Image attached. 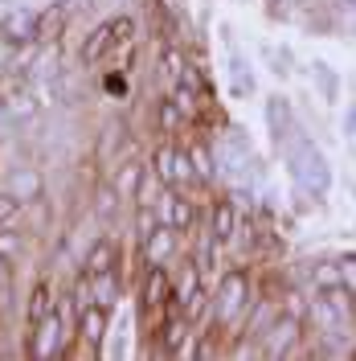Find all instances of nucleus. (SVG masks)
Masks as SVG:
<instances>
[{
  "instance_id": "f257e3e1",
  "label": "nucleus",
  "mask_w": 356,
  "mask_h": 361,
  "mask_svg": "<svg viewBox=\"0 0 356 361\" xmlns=\"http://www.w3.org/2000/svg\"><path fill=\"white\" fill-rule=\"evenodd\" d=\"M287 169H291V180L299 185V193H307L312 202H324L332 193V164L312 140L299 135L295 148H287Z\"/></svg>"
},
{
  "instance_id": "f03ea898",
  "label": "nucleus",
  "mask_w": 356,
  "mask_h": 361,
  "mask_svg": "<svg viewBox=\"0 0 356 361\" xmlns=\"http://www.w3.org/2000/svg\"><path fill=\"white\" fill-rule=\"evenodd\" d=\"M246 304H250V275L246 271H225L222 283H217V292L209 300V312L217 324H234L238 316L246 312Z\"/></svg>"
},
{
  "instance_id": "7ed1b4c3",
  "label": "nucleus",
  "mask_w": 356,
  "mask_h": 361,
  "mask_svg": "<svg viewBox=\"0 0 356 361\" xmlns=\"http://www.w3.org/2000/svg\"><path fill=\"white\" fill-rule=\"evenodd\" d=\"M254 157V148H250V140H246L242 128H229V135H217V144H213V164H217V177L225 180H238L246 169V160Z\"/></svg>"
},
{
  "instance_id": "20e7f679",
  "label": "nucleus",
  "mask_w": 356,
  "mask_h": 361,
  "mask_svg": "<svg viewBox=\"0 0 356 361\" xmlns=\"http://www.w3.org/2000/svg\"><path fill=\"white\" fill-rule=\"evenodd\" d=\"M299 337H303V320L299 316H291V312L274 316L267 324V333H262V353L267 357H291Z\"/></svg>"
},
{
  "instance_id": "39448f33",
  "label": "nucleus",
  "mask_w": 356,
  "mask_h": 361,
  "mask_svg": "<svg viewBox=\"0 0 356 361\" xmlns=\"http://www.w3.org/2000/svg\"><path fill=\"white\" fill-rule=\"evenodd\" d=\"M0 42H8V45H29V42H37V13H33L29 4L8 8V13L0 17Z\"/></svg>"
},
{
  "instance_id": "423d86ee",
  "label": "nucleus",
  "mask_w": 356,
  "mask_h": 361,
  "mask_svg": "<svg viewBox=\"0 0 356 361\" xmlns=\"http://www.w3.org/2000/svg\"><path fill=\"white\" fill-rule=\"evenodd\" d=\"M177 226L160 222L152 234H144V259H148V267H164V263H172L177 259Z\"/></svg>"
},
{
  "instance_id": "0eeeda50",
  "label": "nucleus",
  "mask_w": 356,
  "mask_h": 361,
  "mask_svg": "<svg viewBox=\"0 0 356 361\" xmlns=\"http://www.w3.org/2000/svg\"><path fill=\"white\" fill-rule=\"evenodd\" d=\"M315 300L332 312V320L340 324V329H352L356 324V300H352V292H348L344 283H328V288H319Z\"/></svg>"
},
{
  "instance_id": "6e6552de",
  "label": "nucleus",
  "mask_w": 356,
  "mask_h": 361,
  "mask_svg": "<svg viewBox=\"0 0 356 361\" xmlns=\"http://www.w3.org/2000/svg\"><path fill=\"white\" fill-rule=\"evenodd\" d=\"M62 353V312H49L33 324V357H58Z\"/></svg>"
},
{
  "instance_id": "1a4fd4ad",
  "label": "nucleus",
  "mask_w": 356,
  "mask_h": 361,
  "mask_svg": "<svg viewBox=\"0 0 356 361\" xmlns=\"http://www.w3.org/2000/svg\"><path fill=\"white\" fill-rule=\"evenodd\" d=\"M225 82H229V94H234V99H250V94L258 90L254 66H250V58H246V54H238V49L225 58Z\"/></svg>"
},
{
  "instance_id": "9d476101",
  "label": "nucleus",
  "mask_w": 356,
  "mask_h": 361,
  "mask_svg": "<svg viewBox=\"0 0 356 361\" xmlns=\"http://www.w3.org/2000/svg\"><path fill=\"white\" fill-rule=\"evenodd\" d=\"M262 115H267V132L274 144H283L291 135V123H295V111H291V103L283 99V94H270L267 107H262Z\"/></svg>"
},
{
  "instance_id": "9b49d317",
  "label": "nucleus",
  "mask_w": 356,
  "mask_h": 361,
  "mask_svg": "<svg viewBox=\"0 0 356 361\" xmlns=\"http://www.w3.org/2000/svg\"><path fill=\"white\" fill-rule=\"evenodd\" d=\"M107 337V308L103 304H87L82 312H78V341L90 345V349H98Z\"/></svg>"
},
{
  "instance_id": "f8f14e48",
  "label": "nucleus",
  "mask_w": 356,
  "mask_h": 361,
  "mask_svg": "<svg viewBox=\"0 0 356 361\" xmlns=\"http://www.w3.org/2000/svg\"><path fill=\"white\" fill-rule=\"evenodd\" d=\"M66 21H70V0H53L45 13H37V42L53 45L58 37H62Z\"/></svg>"
},
{
  "instance_id": "ddd939ff",
  "label": "nucleus",
  "mask_w": 356,
  "mask_h": 361,
  "mask_svg": "<svg viewBox=\"0 0 356 361\" xmlns=\"http://www.w3.org/2000/svg\"><path fill=\"white\" fill-rule=\"evenodd\" d=\"M139 304H144V312H164V304H168V275H164V267H152L144 275Z\"/></svg>"
},
{
  "instance_id": "4468645a",
  "label": "nucleus",
  "mask_w": 356,
  "mask_h": 361,
  "mask_svg": "<svg viewBox=\"0 0 356 361\" xmlns=\"http://www.w3.org/2000/svg\"><path fill=\"white\" fill-rule=\"evenodd\" d=\"M160 333H164V345H160V349H164V353H184V349H189V345H184V341L193 337V320H189V316L184 312H172V316H164V329H160Z\"/></svg>"
},
{
  "instance_id": "2eb2a0df",
  "label": "nucleus",
  "mask_w": 356,
  "mask_h": 361,
  "mask_svg": "<svg viewBox=\"0 0 356 361\" xmlns=\"http://www.w3.org/2000/svg\"><path fill=\"white\" fill-rule=\"evenodd\" d=\"M111 45H115V25H111V21L94 25V29L87 33V42H82V62H87V66H94V62H103Z\"/></svg>"
},
{
  "instance_id": "dca6fc26",
  "label": "nucleus",
  "mask_w": 356,
  "mask_h": 361,
  "mask_svg": "<svg viewBox=\"0 0 356 361\" xmlns=\"http://www.w3.org/2000/svg\"><path fill=\"white\" fill-rule=\"evenodd\" d=\"M115 263H119L115 238H94L87 250V275H107V271H115Z\"/></svg>"
},
{
  "instance_id": "f3484780",
  "label": "nucleus",
  "mask_w": 356,
  "mask_h": 361,
  "mask_svg": "<svg viewBox=\"0 0 356 361\" xmlns=\"http://www.w3.org/2000/svg\"><path fill=\"white\" fill-rule=\"evenodd\" d=\"M209 230H213V238L225 243V247L234 243V234H238V205L229 202V197L213 202V226H209Z\"/></svg>"
},
{
  "instance_id": "a211bd4d",
  "label": "nucleus",
  "mask_w": 356,
  "mask_h": 361,
  "mask_svg": "<svg viewBox=\"0 0 356 361\" xmlns=\"http://www.w3.org/2000/svg\"><path fill=\"white\" fill-rule=\"evenodd\" d=\"M177 308L189 320H197L205 308H209V295H205V288H201V275H189L184 283H180V295H177Z\"/></svg>"
},
{
  "instance_id": "6ab92c4d",
  "label": "nucleus",
  "mask_w": 356,
  "mask_h": 361,
  "mask_svg": "<svg viewBox=\"0 0 356 361\" xmlns=\"http://www.w3.org/2000/svg\"><path fill=\"white\" fill-rule=\"evenodd\" d=\"M160 205H164V218H160V222L177 226V230H189V226H193V218H197L193 202H189V197H180V193H168Z\"/></svg>"
},
{
  "instance_id": "aec40b11",
  "label": "nucleus",
  "mask_w": 356,
  "mask_h": 361,
  "mask_svg": "<svg viewBox=\"0 0 356 361\" xmlns=\"http://www.w3.org/2000/svg\"><path fill=\"white\" fill-rule=\"evenodd\" d=\"M8 193L17 197V202H37L42 197V177L33 173V169H17L13 177H8Z\"/></svg>"
},
{
  "instance_id": "412c9836",
  "label": "nucleus",
  "mask_w": 356,
  "mask_h": 361,
  "mask_svg": "<svg viewBox=\"0 0 356 361\" xmlns=\"http://www.w3.org/2000/svg\"><path fill=\"white\" fill-rule=\"evenodd\" d=\"M222 247L225 243L213 238V230H205V234L197 238V271L201 275H213V271L222 267Z\"/></svg>"
},
{
  "instance_id": "4be33fe9",
  "label": "nucleus",
  "mask_w": 356,
  "mask_h": 361,
  "mask_svg": "<svg viewBox=\"0 0 356 361\" xmlns=\"http://www.w3.org/2000/svg\"><path fill=\"white\" fill-rule=\"evenodd\" d=\"M312 78H315V90H319V99H324V103H336V99H340V74H336L328 62H315Z\"/></svg>"
},
{
  "instance_id": "5701e85b",
  "label": "nucleus",
  "mask_w": 356,
  "mask_h": 361,
  "mask_svg": "<svg viewBox=\"0 0 356 361\" xmlns=\"http://www.w3.org/2000/svg\"><path fill=\"white\" fill-rule=\"evenodd\" d=\"M177 157H180V148H172V144H160L156 157H152V173L164 185H177Z\"/></svg>"
},
{
  "instance_id": "b1692460",
  "label": "nucleus",
  "mask_w": 356,
  "mask_h": 361,
  "mask_svg": "<svg viewBox=\"0 0 356 361\" xmlns=\"http://www.w3.org/2000/svg\"><path fill=\"white\" fill-rule=\"evenodd\" d=\"M115 292H119V283H115V271H107V275H90V300H94V304L111 308V304H115Z\"/></svg>"
},
{
  "instance_id": "393cba45",
  "label": "nucleus",
  "mask_w": 356,
  "mask_h": 361,
  "mask_svg": "<svg viewBox=\"0 0 356 361\" xmlns=\"http://www.w3.org/2000/svg\"><path fill=\"white\" fill-rule=\"evenodd\" d=\"M144 173H148V169H139V164H123V169H119V177H115V193H119V197H127V202H135V189H139Z\"/></svg>"
},
{
  "instance_id": "a878e982",
  "label": "nucleus",
  "mask_w": 356,
  "mask_h": 361,
  "mask_svg": "<svg viewBox=\"0 0 356 361\" xmlns=\"http://www.w3.org/2000/svg\"><path fill=\"white\" fill-rule=\"evenodd\" d=\"M127 349H132V316H119V324H115L111 333V345H107V357H127Z\"/></svg>"
},
{
  "instance_id": "bb28decb",
  "label": "nucleus",
  "mask_w": 356,
  "mask_h": 361,
  "mask_svg": "<svg viewBox=\"0 0 356 361\" xmlns=\"http://www.w3.org/2000/svg\"><path fill=\"white\" fill-rule=\"evenodd\" d=\"M160 185H164V180L148 169V173H144V180H139V189H135V202H139V209H144V205H152V209H156V205H160Z\"/></svg>"
},
{
  "instance_id": "cd10ccee",
  "label": "nucleus",
  "mask_w": 356,
  "mask_h": 361,
  "mask_svg": "<svg viewBox=\"0 0 356 361\" xmlns=\"http://www.w3.org/2000/svg\"><path fill=\"white\" fill-rule=\"evenodd\" d=\"M53 308H49V283H37L33 288V295H29V308H25V316H29V324H37L42 316H49Z\"/></svg>"
},
{
  "instance_id": "c85d7f7f",
  "label": "nucleus",
  "mask_w": 356,
  "mask_h": 361,
  "mask_svg": "<svg viewBox=\"0 0 356 361\" xmlns=\"http://www.w3.org/2000/svg\"><path fill=\"white\" fill-rule=\"evenodd\" d=\"M25 250V238L17 234V230H8V226H0V259L4 263H17Z\"/></svg>"
},
{
  "instance_id": "c756f323",
  "label": "nucleus",
  "mask_w": 356,
  "mask_h": 361,
  "mask_svg": "<svg viewBox=\"0 0 356 361\" xmlns=\"http://www.w3.org/2000/svg\"><path fill=\"white\" fill-rule=\"evenodd\" d=\"M189 157H193V173H197V180H213L217 177V164H213V148H193V152H189Z\"/></svg>"
},
{
  "instance_id": "7c9ffc66",
  "label": "nucleus",
  "mask_w": 356,
  "mask_h": 361,
  "mask_svg": "<svg viewBox=\"0 0 356 361\" xmlns=\"http://www.w3.org/2000/svg\"><path fill=\"white\" fill-rule=\"evenodd\" d=\"M156 119H160V128H164V132H177V128H180V119H184V111L177 107V99H160Z\"/></svg>"
},
{
  "instance_id": "2f4dec72",
  "label": "nucleus",
  "mask_w": 356,
  "mask_h": 361,
  "mask_svg": "<svg viewBox=\"0 0 356 361\" xmlns=\"http://www.w3.org/2000/svg\"><path fill=\"white\" fill-rule=\"evenodd\" d=\"M172 99H177V107L180 111H184V119H189V115H197V90L193 87H184V82H177V90H172Z\"/></svg>"
},
{
  "instance_id": "473e14b6",
  "label": "nucleus",
  "mask_w": 356,
  "mask_h": 361,
  "mask_svg": "<svg viewBox=\"0 0 356 361\" xmlns=\"http://www.w3.org/2000/svg\"><path fill=\"white\" fill-rule=\"evenodd\" d=\"M340 283H344V288H348V292L356 295V255L340 259Z\"/></svg>"
},
{
  "instance_id": "72a5a7b5",
  "label": "nucleus",
  "mask_w": 356,
  "mask_h": 361,
  "mask_svg": "<svg viewBox=\"0 0 356 361\" xmlns=\"http://www.w3.org/2000/svg\"><path fill=\"white\" fill-rule=\"evenodd\" d=\"M115 45H127V42H132V33H135V21H132V17H115Z\"/></svg>"
},
{
  "instance_id": "f704fd0d",
  "label": "nucleus",
  "mask_w": 356,
  "mask_h": 361,
  "mask_svg": "<svg viewBox=\"0 0 356 361\" xmlns=\"http://www.w3.org/2000/svg\"><path fill=\"white\" fill-rule=\"evenodd\" d=\"M17 209H21V202H17L13 193H4V197H0V226L13 222V218H17Z\"/></svg>"
},
{
  "instance_id": "c9c22d12",
  "label": "nucleus",
  "mask_w": 356,
  "mask_h": 361,
  "mask_svg": "<svg viewBox=\"0 0 356 361\" xmlns=\"http://www.w3.org/2000/svg\"><path fill=\"white\" fill-rule=\"evenodd\" d=\"M164 70H168V78H180V70H184L180 49H164Z\"/></svg>"
},
{
  "instance_id": "e433bc0d",
  "label": "nucleus",
  "mask_w": 356,
  "mask_h": 361,
  "mask_svg": "<svg viewBox=\"0 0 356 361\" xmlns=\"http://www.w3.org/2000/svg\"><path fill=\"white\" fill-rule=\"evenodd\" d=\"M156 218H152V205H144V214H139V238H144V234H152V230H156Z\"/></svg>"
},
{
  "instance_id": "4c0bfd02",
  "label": "nucleus",
  "mask_w": 356,
  "mask_h": 361,
  "mask_svg": "<svg viewBox=\"0 0 356 361\" xmlns=\"http://www.w3.org/2000/svg\"><path fill=\"white\" fill-rule=\"evenodd\" d=\"M8 288H13V283H8V263L0 259V300H8Z\"/></svg>"
},
{
  "instance_id": "58836bf2",
  "label": "nucleus",
  "mask_w": 356,
  "mask_h": 361,
  "mask_svg": "<svg viewBox=\"0 0 356 361\" xmlns=\"http://www.w3.org/2000/svg\"><path fill=\"white\" fill-rule=\"evenodd\" d=\"M156 4H164L168 13H180V8H184V0H156Z\"/></svg>"
},
{
  "instance_id": "ea45409f",
  "label": "nucleus",
  "mask_w": 356,
  "mask_h": 361,
  "mask_svg": "<svg viewBox=\"0 0 356 361\" xmlns=\"http://www.w3.org/2000/svg\"><path fill=\"white\" fill-rule=\"evenodd\" d=\"M336 8H340V13H356V0H332Z\"/></svg>"
}]
</instances>
